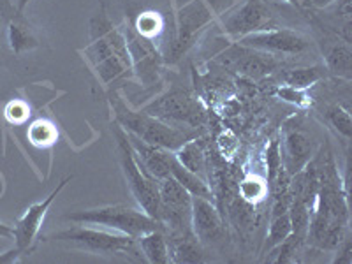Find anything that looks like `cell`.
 <instances>
[{
  "mask_svg": "<svg viewBox=\"0 0 352 264\" xmlns=\"http://www.w3.org/2000/svg\"><path fill=\"white\" fill-rule=\"evenodd\" d=\"M85 56L104 85H111L132 74L124 32L109 21L104 9H100L90 23V44L85 48Z\"/></svg>",
  "mask_w": 352,
  "mask_h": 264,
  "instance_id": "6da1fadb",
  "label": "cell"
},
{
  "mask_svg": "<svg viewBox=\"0 0 352 264\" xmlns=\"http://www.w3.org/2000/svg\"><path fill=\"white\" fill-rule=\"evenodd\" d=\"M109 104H111L116 124L120 125L124 131L131 132L146 143L159 144L169 152H176L187 141L194 140V134H190V132L182 131V129L160 120V118H155V116L141 111V109L140 111L131 109L118 94L113 92L109 96Z\"/></svg>",
  "mask_w": 352,
  "mask_h": 264,
  "instance_id": "7a4b0ae2",
  "label": "cell"
},
{
  "mask_svg": "<svg viewBox=\"0 0 352 264\" xmlns=\"http://www.w3.org/2000/svg\"><path fill=\"white\" fill-rule=\"evenodd\" d=\"M64 219L69 220V222H74V224L100 226V228H106L109 231L124 232V234H129L132 238H140L144 232L160 228L159 222L146 212H143L141 208L124 206V204L72 212L67 213Z\"/></svg>",
  "mask_w": 352,
  "mask_h": 264,
  "instance_id": "3957f363",
  "label": "cell"
},
{
  "mask_svg": "<svg viewBox=\"0 0 352 264\" xmlns=\"http://www.w3.org/2000/svg\"><path fill=\"white\" fill-rule=\"evenodd\" d=\"M115 131L116 141H118V157H120V166L124 171L125 182H127L131 194L134 196L136 203L140 204V208L143 212L148 213L150 217L157 220V213H159V180L153 178L143 166L140 164V160L136 159L132 146L127 140V132L116 124L113 125Z\"/></svg>",
  "mask_w": 352,
  "mask_h": 264,
  "instance_id": "277c9868",
  "label": "cell"
},
{
  "mask_svg": "<svg viewBox=\"0 0 352 264\" xmlns=\"http://www.w3.org/2000/svg\"><path fill=\"white\" fill-rule=\"evenodd\" d=\"M52 240L60 241V243L83 250V252L100 254V256H115V254L136 256V254H140L136 238L124 234V232L83 228V224H78V228L55 232Z\"/></svg>",
  "mask_w": 352,
  "mask_h": 264,
  "instance_id": "5b68a950",
  "label": "cell"
},
{
  "mask_svg": "<svg viewBox=\"0 0 352 264\" xmlns=\"http://www.w3.org/2000/svg\"><path fill=\"white\" fill-rule=\"evenodd\" d=\"M159 213L157 222L166 234L192 232V196L178 182L168 176L159 182Z\"/></svg>",
  "mask_w": 352,
  "mask_h": 264,
  "instance_id": "8992f818",
  "label": "cell"
},
{
  "mask_svg": "<svg viewBox=\"0 0 352 264\" xmlns=\"http://www.w3.org/2000/svg\"><path fill=\"white\" fill-rule=\"evenodd\" d=\"M141 111L164 122H178V124H187L196 129L201 127L208 116L201 100L188 92L187 88L180 87L169 88L168 92L143 106Z\"/></svg>",
  "mask_w": 352,
  "mask_h": 264,
  "instance_id": "52a82bcc",
  "label": "cell"
},
{
  "mask_svg": "<svg viewBox=\"0 0 352 264\" xmlns=\"http://www.w3.org/2000/svg\"><path fill=\"white\" fill-rule=\"evenodd\" d=\"M217 20H219L226 36L234 43L240 41L241 37L248 36V34L273 28L272 25L275 23L272 9L268 8L264 0H243L241 4L229 9Z\"/></svg>",
  "mask_w": 352,
  "mask_h": 264,
  "instance_id": "ba28073f",
  "label": "cell"
},
{
  "mask_svg": "<svg viewBox=\"0 0 352 264\" xmlns=\"http://www.w3.org/2000/svg\"><path fill=\"white\" fill-rule=\"evenodd\" d=\"M219 18L215 9L206 0H190L176 14V36L173 41V60L180 58L197 41L204 28Z\"/></svg>",
  "mask_w": 352,
  "mask_h": 264,
  "instance_id": "9c48e42d",
  "label": "cell"
},
{
  "mask_svg": "<svg viewBox=\"0 0 352 264\" xmlns=\"http://www.w3.org/2000/svg\"><path fill=\"white\" fill-rule=\"evenodd\" d=\"M236 43L241 44V46H247V48L270 53L273 56L303 55L312 46L310 39L305 34L298 32V30H292V28L280 27H273L268 28V30H259V32L248 34V36L241 37Z\"/></svg>",
  "mask_w": 352,
  "mask_h": 264,
  "instance_id": "30bf717a",
  "label": "cell"
},
{
  "mask_svg": "<svg viewBox=\"0 0 352 264\" xmlns=\"http://www.w3.org/2000/svg\"><path fill=\"white\" fill-rule=\"evenodd\" d=\"M122 32L125 36L129 56H131L132 74H136L143 87H153L159 83L162 72V55L155 48V43L141 37L132 28V25H125Z\"/></svg>",
  "mask_w": 352,
  "mask_h": 264,
  "instance_id": "8fae6325",
  "label": "cell"
},
{
  "mask_svg": "<svg viewBox=\"0 0 352 264\" xmlns=\"http://www.w3.org/2000/svg\"><path fill=\"white\" fill-rule=\"evenodd\" d=\"M314 153H316V143L312 136L301 129V125H291V122L285 124L280 141L282 164L285 171L291 176L296 175L314 159Z\"/></svg>",
  "mask_w": 352,
  "mask_h": 264,
  "instance_id": "7c38bea8",
  "label": "cell"
},
{
  "mask_svg": "<svg viewBox=\"0 0 352 264\" xmlns=\"http://www.w3.org/2000/svg\"><path fill=\"white\" fill-rule=\"evenodd\" d=\"M220 56H224L220 60L229 65L232 71H238L240 74L252 78V80L270 76L272 72L278 69V60L273 55L259 52V50L247 48L238 43L232 44L231 48Z\"/></svg>",
  "mask_w": 352,
  "mask_h": 264,
  "instance_id": "4fadbf2b",
  "label": "cell"
},
{
  "mask_svg": "<svg viewBox=\"0 0 352 264\" xmlns=\"http://www.w3.org/2000/svg\"><path fill=\"white\" fill-rule=\"evenodd\" d=\"M67 182L69 178L62 180L60 184H58V187H56L46 199L41 201V203L32 204V206H28L27 212L18 219L16 226L12 228V238H14V247H16L21 254H23L25 250H30L34 240L37 238V232H39L41 226H43L44 217L48 213L50 206H52V203L55 201V197L60 194L62 188L67 185Z\"/></svg>",
  "mask_w": 352,
  "mask_h": 264,
  "instance_id": "5bb4252c",
  "label": "cell"
},
{
  "mask_svg": "<svg viewBox=\"0 0 352 264\" xmlns=\"http://www.w3.org/2000/svg\"><path fill=\"white\" fill-rule=\"evenodd\" d=\"M192 232L201 245H219L224 241V222L213 201L192 197Z\"/></svg>",
  "mask_w": 352,
  "mask_h": 264,
  "instance_id": "9a60e30c",
  "label": "cell"
},
{
  "mask_svg": "<svg viewBox=\"0 0 352 264\" xmlns=\"http://www.w3.org/2000/svg\"><path fill=\"white\" fill-rule=\"evenodd\" d=\"M345 231L347 226L316 208L308 226L307 243L319 250H338L345 241Z\"/></svg>",
  "mask_w": 352,
  "mask_h": 264,
  "instance_id": "2e32d148",
  "label": "cell"
},
{
  "mask_svg": "<svg viewBox=\"0 0 352 264\" xmlns=\"http://www.w3.org/2000/svg\"><path fill=\"white\" fill-rule=\"evenodd\" d=\"M127 140L132 146V152H134L136 159L140 160V164L153 178L160 182L171 176V164L173 159H175V152H169V150L162 148L159 144L146 143V141L140 140V138L131 134V132H127Z\"/></svg>",
  "mask_w": 352,
  "mask_h": 264,
  "instance_id": "e0dca14e",
  "label": "cell"
},
{
  "mask_svg": "<svg viewBox=\"0 0 352 264\" xmlns=\"http://www.w3.org/2000/svg\"><path fill=\"white\" fill-rule=\"evenodd\" d=\"M320 30H322L326 36L320 39L322 55H324V60H326V69L331 72L333 76L351 80L352 76L351 43H347V41L342 39L340 36H336L335 32L328 30L324 25L320 27Z\"/></svg>",
  "mask_w": 352,
  "mask_h": 264,
  "instance_id": "ac0fdd59",
  "label": "cell"
},
{
  "mask_svg": "<svg viewBox=\"0 0 352 264\" xmlns=\"http://www.w3.org/2000/svg\"><path fill=\"white\" fill-rule=\"evenodd\" d=\"M171 263H201L203 248L194 232L188 234H166Z\"/></svg>",
  "mask_w": 352,
  "mask_h": 264,
  "instance_id": "d6986e66",
  "label": "cell"
},
{
  "mask_svg": "<svg viewBox=\"0 0 352 264\" xmlns=\"http://www.w3.org/2000/svg\"><path fill=\"white\" fill-rule=\"evenodd\" d=\"M138 240V247L143 257L152 264H169L171 257H169V247L168 238L162 229H153V231L144 232Z\"/></svg>",
  "mask_w": 352,
  "mask_h": 264,
  "instance_id": "ffe728a7",
  "label": "cell"
},
{
  "mask_svg": "<svg viewBox=\"0 0 352 264\" xmlns=\"http://www.w3.org/2000/svg\"><path fill=\"white\" fill-rule=\"evenodd\" d=\"M8 41L12 53H16V55H21V53L25 52H30V50L39 46V41H37L32 27L25 21V18L21 16L20 12H16V14L9 20Z\"/></svg>",
  "mask_w": 352,
  "mask_h": 264,
  "instance_id": "44dd1931",
  "label": "cell"
},
{
  "mask_svg": "<svg viewBox=\"0 0 352 264\" xmlns=\"http://www.w3.org/2000/svg\"><path fill=\"white\" fill-rule=\"evenodd\" d=\"M171 176L192 197H203V199L213 201V192H212V188L208 187V184H206L199 175H196V173L188 171L187 168H184V166L176 160V157L173 159Z\"/></svg>",
  "mask_w": 352,
  "mask_h": 264,
  "instance_id": "7402d4cb",
  "label": "cell"
},
{
  "mask_svg": "<svg viewBox=\"0 0 352 264\" xmlns=\"http://www.w3.org/2000/svg\"><path fill=\"white\" fill-rule=\"evenodd\" d=\"M176 160L180 162L184 168H187L188 171L196 173V175L201 176V173L206 168V160H204V150L203 144L194 138V140L187 141V143L178 148L175 152Z\"/></svg>",
  "mask_w": 352,
  "mask_h": 264,
  "instance_id": "603a6c76",
  "label": "cell"
},
{
  "mask_svg": "<svg viewBox=\"0 0 352 264\" xmlns=\"http://www.w3.org/2000/svg\"><path fill=\"white\" fill-rule=\"evenodd\" d=\"M292 232L291 228V219H289V212L287 213H282V215H276V217H270V231H268V236L264 240L263 243V254L264 257L268 256L272 252L273 248L276 245H280L285 238L289 236Z\"/></svg>",
  "mask_w": 352,
  "mask_h": 264,
  "instance_id": "cb8c5ba5",
  "label": "cell"
},
{
  "mask_svg": "<svg viewBox=\"0 0 352 264\" xmlns=\"http://www.w3.org/2000/svg\"><path fill=\"white\" fill-rule=\"evenodd\" d=\"M322 76H324V69L322 67H296L282 72L280 78L287 87L305 90V88L312 87L317 81L322 80Z\"/></svg>",
  "mask_w": 352,
  "mask_h": 264,
  "instance_id": "d4e9b609",
  "label": "cell"
},
{
  "mask_svg": "<svg viewBox=\"0 0 352 264\" xmlns=\"http://www.w3.org/2000/svg\"><path fill=\"white\" fill-rule=\"evenodd\" d=\"M132 28H134L141 37L155 43V39L160 36V32L164 30V21H162L159 12L144 11L140 12V16H138L136 23L132 25Z\"/></svg>",
  "mask_w": 352,
  "mask_h": 264,
  "instance_id": "484cf974",
  "label": "cell"
},
{
  "mask_svg": "<svg viewBox=\"0 0 352 264\" xmlns=\"http://www.w3.org/2000/svg\"><path fill=\"white\" fill-rule=\"evenodd\" d=\"M268 184L263 178H259V176L250 175L240 184V196L248 204L261 203V201H264V197H268Z\"/></svg>",
  "mask_w": 352,
  "mask_h": 264,
  "instance_id": "4316f807",
  "label": "cell"
},
{
  "mask_svg": "<svg viewBox=\"0 0 352 264\" xmlns=\"http://www.w3.org/2000/svg\"><path fill=\"white\" fill-rule=\"evenodd\" d=\"M289 219H291V228L294 234L305 238L307 241L308 226L312 219V208H308L307 204L298 199H292L291 208H289Z\"/></svg>",
  "mask_w": 352,
  "mask_h": 264,
  "instance_id": "83f0119b",
  "label": "cell"
},
{
  "mask_svg": "<svg viewBox=\"0 0 352 264\" xmlns=\"http://www.w3.org/2000/svg\"><path fill=\"white\" fill-rule=\"evenodd\" d=\"M326 120L328 124L335 129L340 136H344L345 140H351L352 134V120L351 113L347 108H344L342 104H333L326 109Z\"/></svg>",
  "mask_w": 352,
  "mask_h": 264,
  "instance_id": "f1b7e54d",
  "label": "cell"
},
{
  "mask_svg": "<svg viewBox=\"0 0 352 264\" xmlns=\"http://www.w3.org/2000/svg\"><path fill=\"white\" fill-rule=\"evenodd\" d=\"M303 243H305V238H301V236H298V234H294V232H291V234H289V236L285 238L280 245H276V247L272 250V252L276 256L275 259H273V263H276V264L294 263V261H296V256L301 252V247H303Z\"/></svg>",
  "mask_w": 352,
  "mask_h": 264,
  "instance_id": "f546056e",
  "label": "cell"
},
{
  "mask_svg": "<svg viewBox=\"0 0 352 264\" xmlns=\"http://www.w3.org/2000/svg\"><path fill=\"white\" fill-rule=\"evenodd\" d=\"M56 129L52 122L48 120H37L30 125L28 129V140L30 143L39 146V148H46L50 144H53L56 141Z\"/></svg>",
  "mask_w": 352,
  "mask_h": 264,
  "instance_id": "4dcf8cb0",
  "label": "cell"
},
{
  "mask_svg": "<svg viewBox=\"0 0 352 264\" xmlns=\"http://www.w3.org/2000/svg\"><path fill=\"white\" fill-rule=\"evenodd\" d=\"M266 168H268V184L276 176V173L280 171L284 168L282 164V155H280V140H272V143L268 144V148H266Z\"/></svg>",
  "mask_w": 352,
  "mask_h": 264,
  "instance_id": "1f68e13d",
  "label": "cell"
},
{
  "mask_svg": "<svg viewBox=\"0 0 352 264\" xmlns=\"http://www.w3.org/2000/svg\"><path fill=\"white\" fill-rule=\"evenodd\" d=\"M275 96L280 97V99L287 100V102H292V104L300 106V108H305V106L310 104V97L303 92V90H298V88H292L284 85V87L276 88Z\"/></svg>",
  "mask_w": 352,
  "mask_h": 264,
  "instance_id": "d6a6232c",
  "label": "cell"
},
{
  "mask_svg": "<svg viewBox=\"0 0 352 264\" xmlns=\"http://www.w3.org/2000/svg\"><path fill=\"white\" fill-rule=\"evenodd\" d=\"M28 106L25 102H20V100H14L11 104L6 108V116L11 124H21L28 118Z\"/></svg>",
  "mask_w": 352,
  "mask_h": 264,
  "instance_id": "836d02e7",
  "label": "cell"
},
{
  "mask_svg": "<svg viewBox=\"0 0 352 264\" xmlns=\"http://www.w3.org/2000/svg\"><path fill=\"white\" fill-rule=\"evenodd\" d=\"M16 14V6L12 4V0H0V18L11 20Z\"/></svg>",
  "mask_w": 352,
  "mask_h": 264,
  "instance_id": "e575fe53",
  "label": "cell"
},
{
  "mask_svg": "<svg viewBox=\"0 0 352 264\" xmlns=\"http://www.w3.org/2000/svg\"><path fill=\"white\" fill-rule=\"evenodd\" d=\"M307 2L317 9H328L329 6L335 4L336 0H307Z\"/></svg>",
  "mask_w": 352,
  "mask_h": 264,
  "instance_id": "d590c367",
  "label": "cell"
},
{
  "mask_svg": "<svg viewBox=\"0 0 352 264\" xmlns=\"http://www.w3.org/2000/svg\"><path fill=\"white\" fill-rule=\"evenodd\" d=\"M0 238H12V228L0 222Z\"/></svg>",
  "mask_w": 352,
  "mask_h": 264,
  "instance_id": "8d00e7d4",
  "label": "cell"
},
{
  "mask_svg": "<svg viewBox=\"0 0 352 264\" xmlns=\"http://www.w3.org/2000/svg\"><path fill=\"white\" fill-rule=\"evenodd\" d=\"M351 252V245H349V241H345V250H344V254H349ZM351 263V257H347V259H342V257H336L335 259V263Z\"/></svg>",
  "mask_w": 352,
  "mask_h": 264,
  "instance_id": "74e56055",
  "label": "cell"
},
{
  "mask_svg": "<svg viewBox=\"0 0 352 264\" xmlns=\"http://www.w3.org/2000/svg\"><path fill=\"white\" fill-rule=\"evenodd\" d=\"M28 2H30V0H18V4H16V12H20V14H23V9L27 8Z\"/></svg>",
  "mask_w": 352,
  "mask_h": 264,
  "instance_id": "f35d334b",
  "label": "cell"
},
{
  "mask_svg": "<svg viewBox=\"0 0 352 264\" xmlns=\"http://www.w3.org/2000/svg\"><path fill=\"white\" fill-rule=\"evenodd\" d=\"M287 2H291V4L296 6V8H301V4H303V0H287Z\"/></svg>",
  "mask_w": 352,
  "mask_h": 264,
  "instance_id": "ab89813d",
  "label": "cell"
}]
</instances>
